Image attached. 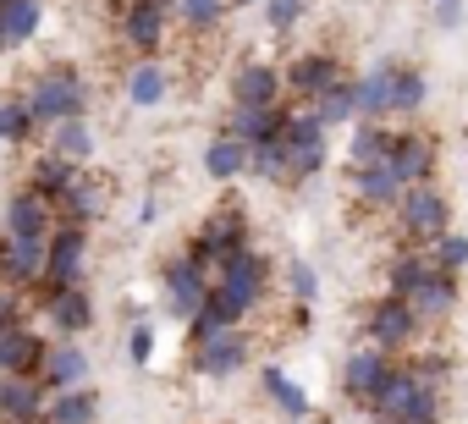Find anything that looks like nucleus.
<instances>
[{"label":"nucleus","mask_w":468,"mask_h":424,"mask_svg":"<svg viewBox=\"0 0 468 424\" xmlns=\"http://www.w3.org/2000/svg\"><path fill=\"white\" fill-rule=\"evenodd\" d=\"M89 227L83 221H56L50 238H45V276L34 281V298H56L61 287H78L89 276Z\"/></svg>","instance_id":"f257e3e1"},{"label":"nucleus","mask_w":468,"mask_h":424,"mask_svg":"<svg viewBox=\"0 0 468 424\" xmlns=\"http://www.w3.org/2000/svg\"><path fill=\"white\" fill-rule=\"evenodd\" d=\"M391 216H397V232H402L408 249H430L441 232H452V198H446V187H435V176H430V182L402 187V198H397Z\"/></svg>","instance_id":"f03ea898"},{"label":"nucleus","mask_w":468,"mask_h":424,"mask_svg":"<svg viewBox=\"0 0 468 424\" xmlns=\"http://www.w3.org/2000/svg\"><path fill=\"white\" fill-rule=\"evenodd\" d=\"M23 100L39 116V127L67 122V116H89V83L72 67H39V78L23 89Z\"/></svg>","instance_id":"7ed1b4c3"},{"label":"nucleus","mask_w":468,"mask_h":424,"mask_svg":"<svg viewBox=\"0 0 468 424\" xmlns=\"http://www.w3.org/2000/svg\"><path fill=\"white\" fill-rule=\"evenodd\" d=\"M249 243H254V238H249V216H243V209H215V216L187 238V260L215 276L231 254H243Z\"/></svg>","instance_id":"20e7f679"},{"label":"nucleus","mask_w":468,"mask_h":424,"mask_svg":"<svg viewBox=\"0 0 468 424\" xmlns=\"http://www.w3.org/2000/svg\"><path fill=\"white\" fill-rule=\"evenodd\" d=\"M271 281H276V265H271V254H260L254 243H249L243 254H231V260L215 270V287H220L226 298H238V303H243V314L265 309V298H271Z\"/></svg>","instance_id":"39448f33"},{"label":"nucleus","mask_w":468,"mask_h":424,"mask_svg":"<svg viewBox=\"0 0 468 424\" xmlns=\"http://www.w3.org/2000/svg\"><path fill=\"white\" fill-rule=\"evenodd\" d=\"M419 331H424V325L413 320L408 298H391V292H380V298L364 309V336H369V347H380V353H391V358L413 353Z\"/></svg>","instance_id":"423d86ee"},{"label":"nucleus","mask_w":468,"mask_h":424,"mask_svg":"<svg viewBox=\"0 0 468 424\" xmlns=\"http://www.w3.org/2000/svg\"><path fill=\"white\" fill-rule=\"evenodd\" d=\"M171 12H176V0H122V12H116L122 45L133 56H160V45L171 34Z\"/></svg>","instance_id":"0eeeda50"},{"label":"nucleus","mask_w":468,"mask_h":424,"mask_svg":"<svg viewBox=\"0 0 468 424\" xmlns=\"http://www.w3.org/2000/svg\"><path fill=\"white\" fill-rule=\"evenodd\" d=\"M187 358H193L198 375H209V380H231V375H243V369L254 364V336H249L243 325H231V331H215V336L193 342Z\"/></svg>","instance_id":"6e6552de"},{"label":"nucleus","mask_w":468,"mask_h":424,"mask_svg":"<svg viewBox=\"0 0 468 424\" xmlns=\"http://www.w3.org/2000/svg\"><path fill=\"white\" fill-rule=\"evenodd\" d=\"M347 72H342V56L336 50H298L287 67H282V83H287V100H298V105H309L314 94H325L331 83H342Z\"/></svg>","instance_id":"1a4fd4ad"},{"label":"nucleus","mask_w":468,"mask_h":424,"mask_svg":"<svg viewBox=\"0 0 468 424\" xmlns=\"http://www.w3.org/2000/svg\"><path fill=\"white\" fill-rule=\"evenodd\" d=\"M209 281H215L209 270H198L187 254H176V260L160 270V292H165V309H171V320H182V325H187V320L204 309V298H209Z\"/></svg>","instance_id":"9d476101"},{"label":"nucleus","mask_w":468,"mask_h":424,"mask_svg":"<svg viewBox=\"0 0 468 424\" xmlns=\"http://www.w3.org/2000/svg\"><path fill=\"white\" fill-rule=\"evenodd\" d=\"M56 221H61V216H56V204H50L45 193H34V187H17V193L6 198V216H0V232H6V238H17V243H45Z\"/></svg>","instance_id":"9b49d317"},{"label":"nucleus","mask_w":468,"mask_h":424,"mask_svg":"<svg viewBox=\"0 0 468 424\" xmlns=\"http://www.w3.org/2000/svg\"><path fill=\"white\" fill-rule=\"evenodd\" d=\"M380 160L397 171L402 187L430 182V176H435V138H430V132H413V127H391V143H386Z\"/></svg>","instance_id":"f8f14e48"},{"label":"nucleus","mask_w":468,"mask_h":424,"mask_svg":"<svg viewBox=\"0 0 468 424\" xmlns=\"http://www.w3.org/2000/svg\"><path fill=\"white\" fill-rule=\"evenodd\" d=\"M457 298H463V292H457V276L435 265V270L408 292V309H413V320H419L424 331H435V325H446V320L457 314Z\"/></svg>","instance_id":"ddd939ff"},{"label":"nucleus","mask_w":468,"mask_h":424,"mask_svg":"<svg viewBox=\"0 0 468 424\" xmlns=\"http://www.w3.org/2000/svg\"><path fill=\"white\" fill-rule=\"evenodd\" d=\"M391 353H380V347H353L347 353V364H342V391H347V402H358L364 413H369V402H375V391H380V380L391 375Z\"/></svg>","instance_id":"4468645a"},{"label":"nucleus","mask_w":468,"mask_h":424,"mask_svg":"<svg viewBox=\"0 0 468 424\" xmlns=\"http://www.w3.org/2000/svg\"><path fill=\"white\" fill-rule=\"evenodd\" d=\"M226 94H231V105H282L287 100V83H282V67L276 61H238Z\"/></svg>","instance_id":"2eb2a0df"},{"label":"nucleus","mask_w":468,"mask_h":424,"mask_svg":"<svg viewBox=\"0 0 468 424\" xmlns=\"http://www.w3.org/2000/svg\"><path fill=\"white\" fill-rule=\"evenodd\" d=\"M105 204H111L105 176H94L89 165H78V176H72L67 193L56 198V216H61V221H83V227H94V221L105 216Z\"/></svg>","instance_id":"dca6fc26"},{"label":"nucleus","mask_w":468,"mask_h":424,"mask_svg":"<svg viewBox=\"0 0 468 424\" xmlns=\"http://www.w3.org/2000/svg\"><path fill=\"white\" fill-rule=\"evenodd\" d=\"M94 369V358L78 347V336H61V342H45V358H39V380L45 391H67V386H83Z\"/></svg>","instance_id":"f3484780"},{"label":"nucleus","mask_w":468,"mask_h":424,"mask_svg":"<svg viewBox=\"0 0 468 424\" xmlns=\"http://www.w3.org/2000/svg\"><path fill=\"white\" fill-rule=\"evenodd\" d=\"M45 380L39 375H6L0 380V424H39L45 419Z\"/></svg>","instance_id":"a211bd4d"},{"label":"nucleus","mask_w":468,"mask_h":424,"mask_svg":"<svg viewBox=\"0 0 468 424\" xmlns=\"http://www.w3.org/2000/svg\"><path fill=\"white\" fill-rule=\"evenodd\" d=\"M391 72H397V56H380L369 72L353 78V111H358V122H391Z\"/></svg>","instance_id":"6ab92c4d"},{"label":"nucleus","mask_w":468,"mask_h":424,"mask_svg":"<svg viewBox=\"0 0 468 424\" xmlns=\"http://www.w3.org/2000/svg\"><path fill=\"white\" fill-rule=\"evenodd\" d=\"M39 309H45V320H50L56 336H83V331H94V292H89L83 281H78V287H61V292L45 298Z\"/></svg>","instance_id":"aec40b11"},{"label":"nucleus","mask_w":468,"mask_h":424,"mask_svg":"<svg viewBox=\"0 0 468 424\" xmlns=\"http://www.w3.org/2000/svg\"><path fill=\"white\" fill-rule=\"evenodd\" d=\"M347 187H353V198H358L364 209H397V198H402V182H397V171H391L386 160L347 165Z\"/></svg>","instance_id":"412c9836"},{"label":"nucleus","mask_w":468,"mask_h":424,"mask_svg":"<svg viewBox=\"0 0 468 424\" xmlns=\"http://www.w3.org/2000/svg\"><path fill=\"white\" fill-rule=\"evenodd\" d=\"M39 276H45V243H17L0 232V287L28 292Z\"/></svg>","instance_id":"4be33fe9"},{"label":"nucleus","mask_w":468,"mask_h":424,"mask_svg":"<svg viewBox=\"0 0 468 424\" xmlns=\"http://www.w3.org/2000/svg\"><path fill=\"white\" fill-rule=\"evenodd\" d=\"M231 138L243 143H260V138H282L287 127V100L282 105H226V122H220Z\"/></svg>","instance_id":"5701e85b"},{"label":"nucleus","mask_w":468,"mask_h":424,"mask_svg":"<svg viewBox=\"0 0 468 424\" xmlns=\"http://www.w3.org/2000/svg\"><path fill=\"white\" fill-rule=\"evenodd\" d=\"M122 94H127V105H133V111H154V105H165V94H171V72H165L154 56H138V61L127 67Z\"/></svg>","instance_id":"b1692460"},{"label":"nucleus","mask_w":468,"mask_h":424,"mask_svg":"<svg viewBox=\"0 0 468 424\" xmlns=\"http://www.w3.org/2000/svg\"><path fill=\"white\" fill-rule=\"evenodd\" d=\"M413 397H419V380L408 375V364H391V375L380 380V391H375L369 413H375L380 424H402V419L413 413Z\"/></svg>","instance_id":"393cba45"},{"label":"nucleus","mask_w":468,"mask_h":424,"mask_svg":"<svg viewBox=\"0 0 468 424\" xmlns=\"http://www.w3.org/2000/svg\"><path fill=\"white\" fill-rule=\"evenodd\" d=\"M45 132H50V143H45V149H56V154H67L72 165H94V149H100V132H94V122H89V116H67V122H50Z\"/></svg>","instance_id":"a878e982"},{"label":"nucleus","mask_w":468,"mask_h":424,"mask_svg":"<svg viewBox=\"0 0 468 424\" xmlns=\"http://www.w3.org/2000/svg\"><path fill=\"white\" fill-rule=\"evenodd\" d=\"M39 424H100V391L89 380L83 386H67V391H50Z\"/></svg>","instance_id":"bb28decb"},{"label":"nucleus","mask_w":468,"mask_h":424,"mask_svg":"<svg viewBox=\"0 0 468 424\" xmlns=\"http://www.w3.org/2000/svg\"><path fill=\"white\" fill-rule=\"evenodd\" d=\"M39 28H45V0H0V39H6V50L34 45Z\"/></svg>","instance_id":"cd10ccee"},{"label":"nucleus","mask_w":468,"mask_h":424,"mask_svg":"<svg viewBox=\"0 0 468 424\" xmlns=\"http://www.w3.org/2000/svg\"><path fill=\"white\" fill-rule=\"evenodd\" d=\"M39 358H45L39 331H28V325L0 331V375H39Z\"/></svg>","instance_id":"c85d7f7f"},{"label":"nucleus","mask_w":468,"mask_h":424,"mask_svg":"<svg viewBox=\"0 0 468 424\" xmlns=\"http://www.w3.org/2000/svg\"><path fill=\"white\" fill-rule=\"evenodd\" d=\"M243 171H249V143L231 138V132L220 127V132L204 143V176H209V182H238Z\"/></svg>","instance_id":"c756f323"},{"label":"nucleus","mask_w":468,"mask_h":424,"mask_svg":"<svg viewBox=\"0 0 468 424\" xmlns=\"http://www.w3.org/2000/svg\"><path fill=\"white\" fill-rule=\"evenodd\" d=\"M39 132L45 127H39V116L28 111L23 94H0V143H6V149H28Z\"/></svg>","instance_id":"7c9ffc66"},{"label":"nucleus","mask_w":468,"mask_h":424,"mask_svg":"<svg viewBox=\"0 0 468 424\" xmlns=\"http://www.w3.org/2000/svg\"><path fill=\"white\" fill-rule=\"evenodd\" d=\"M72 176H78V165H72L67 154H56V149H39V154H34V165H28V182H23V187L45 193V198L56 204V198L67 193V182H72Z\"/></svg>","instance_id":"2f4dec72"},{"label":"nucleus","mask_w":468,"mask_h":424,"mask_svg":"<svg viewBox=\"0 0 468 424\" xmlns=\"http://www.w3.org/2000/svg\"><path fill=\"white\" fill-rule=\"evenodd\" d=\"M260 386H265V397H271L287 419H309V408H314V402H309V391H303L282 364H265V369H260Z\"/></svg>","instance_id":"473e14b6"},{"label":"nucleus","mask_w":468,"mask_h":424,"mask_svg":"<svg viewBox=\"0 0 468 424\" xmlns=\"http://www.w3.org/2000/svg\"><path fill=\"white\" fill-rule=\"evenodd\" d=\"M430 270H435L430 249H408V243H402V254L386 265V292H391V298H408V292H413Z\"/></svg>","instance_id":"72a5a7b5"},{"label":"nucleus","mask_w":468,"mask_h":424,"mask_svg":"<svg viewBox=\"0 0 468 424\" xmlns=\"http://www.w3.org/2000/svg\"><path fill=\"white\" fill-rule=\"evenodd\" d=\"M424 100H430V78L413 61H397V72H391V116H413V111H424Z\"/></svg>","instance_id":"f704fd0d"},{"label":"nucleus","mask_w":468,"mask_h":424,"mask_svg":"<svg viewBox=\"0 0 468 424\" xmlns=\"http://www.w3.org/2000/svg\"><path fill=\"white\" fill-rule=\"evenodd\" d=\"M309 111H314L331 132H336V127H353V122H358V111H353V78H342V83H331L325 94H314Z\"/></svg>","instance_id":"c9c22d12"},{"label":"nucleus","mask_w":468,"mask_h":424,"mask_svg":"<svg viewBox=\"0 0 468 424\" xmlns=\"http://www.w3.org/2000/svg\"><path fill=\"white\" fill-rule=\"evenodd\" d=\"M386 143H391V122H353V127H347V165L380 160Z\"/></svg>","instance_id":"e433bc0d"},{"label":"nucleus","mask_w":468,"mask_h":424,"mask_svg":"<svg viewBox=\"0 0 468 424\" xmlns=\"http://www.w3.org/2000/svg\"><path fill=\"white\" fill-rule=\"evenodd\" d=\"M231 17V0H176L171 23H182L187 34H215Z\"/></svg>","instance_id":"4c0bfd02"},{"label":"nucleus","mask_w":468,"mask_h":424,"mask_svg":"<svg viewBox=\"0 0 468 424\" xmlns=\"http://www.w3.org/2000/svg\"><path fill=\"white\" fill-rule=\"evenodd\" d=\"M243 176H254V182H287V149H282V138L249 143V171Z\"/></svg>","instance_id":"58836bf2"},{"label":"nucleus","mask_w":468,"mask_h":424,"mask_svg":"<svg viewBox=\"0 0 468 424\" xmlns=\"http://www.w3.org/2000/svg\"><path fill=\"white\" fill-rule=\"evenodd\" d=\"M430 260H435L441 270L463 276V270H468V232H457V227H452V232H441V238L430 243Z\"/></svg>","instance_id":"ea45409f"},{"label":"nucleus","mask_w":468,"mask_h":424,"mask_svg":"<svg viewBox=\"0 0 468 424\" xmlns=\"http://www.w3.org/2000/svg\"><path fill=\"white\" fill-rule=\"evenodd\" d=\"M309 6L314 0H260V17H265L271 34H287V28H298L309 17Z\"/></svg>","instance_id":"a19ab883"},{"label":"nucleus","mask_w":468,"mask_h":424,"mask_svg":"<svg viewBox=\"0 0 468 424\" xmlns=\"http://www.w3.org/2000/svg\"><path fill=\"white\" fill-rule=\"evenodd\" d=\"M402 364H408V375H413L419 386H441V391H446V375H452V369H446L441 353H402Z\"/></svg>","instance_id":"79ce46f5"},{"label":"nucleus","mask_w":468,"mask_h":424,"mask_svg":"<svg viewBox=\"0 0 468 424\" xmlns=\"http://www.w3.org/2000/svg\"><path fill=\"white\" fill-rule=\"evenodd\" d=\"M287 292H292L298 303H314V298H320V276H314L309 260H292V265H287Z\"/></svg>","instance_id":"37998d69"},{"label":"nucleus","mask_w":468,"mask_h":424,"mask_svg":"<svg viewBox=\"0 0 468 424\" xmlns=\"http://www.w3.org/2000/svg\"><path fill=\"white\" fill-rule=\"evenodd\" d=\"M441 402H446V391H441V386H419V397H413V413H408L402 424H441V413H446Z\"/></svg>","instance_id":"c03bdc74"},{"label":"nucleus","mask_w":468,"mask_h":424,"mask_svg":"<svg viewBox=\"0 0 468 424\" xmlns=\"http://www.w3.org/2000/svg\"><path fill=\"white\" fill-rule=\"evenodd\" d=\"M127 358H133L138 369L154 358V320H138V325L127 331Z\"/></svg>","instance_id":"a18cd8bd"},{"label":"nucleus","mask_w":468,"mask_h":424,"mask_svg":"<svg viewBox=\"0 0 468 424\" xmlns=\"http://www.w3.org/2000/svg\"><path fill=\"white\" fill-rule=\"evenodd\" d=\"M12 325H23V298L12 287H0V331H12Z\"/></svg>","instance_id":"49530a36"},{"label":"nucleus","mask_w":468,"mask_h":424,"mask_svg":"<svg viewBox=\"0 0 468 424\" xmlns=\"http://www.w3.org/2000/svg\"><path fill=\"white\" fill-rule=\"evenodd\" d=\"M430 6H435L430 17H435L441 28H457V23H463V0H430Z\"/></svg>","instance_id":"de8ad7c7"},{"label":"nucleus","mask_w":468,"mask_h":424,"mask_svg":"<svg viewBox=\"0 0 468 424\" xmlns=\"http://www.w3.org/2000/svg\"><path fill=\"white\" fill-rule=\"evenodd\" d=\"M243 6H260V0H231V12H243Z\"/></svg>","instance_id":"09e8293b"},{"label":"nucleus","mask_w":468,"mask_h":424,"mask_svg":"<svg viewBox=\"0 0 468 424\" xmlns=\"http://www.w3.org/2000/svg\"><path fill=\"white\" fill-rule=\"evenodd\" d=\"M0 61H6V39H0Z\"/></svg>","instance_id":"8fccbe9b"}]
</instances>
